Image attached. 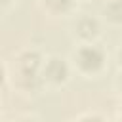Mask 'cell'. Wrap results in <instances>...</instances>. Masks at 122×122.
Masks as SVG:
<instances>
[{
  "label": "cell",
  "instance_id": "obj_5",
  "mask_svg": "<svg viewBox=\"0 0 122 122\" xmlns=\"http://www.w3.org/2000/svg\"><path fill=\"white\" fill-rule=\"evenodd\" d=\"M46 2H48V6L53 8V10H65V8H69V4H71V0H46Z\"/></svg>",
  "mask_w": 122,
  "mask_h": 122
},
{
  "label": "cell",
  "instance_id": "obj_9",
  "mask_svg": "<svg viewBox=\"0 0 122 122\" xmlns=\"http://www.w3.org/2000/svg\"><path fill=\"white\" fill-rule=\"evenodd\" d=\"M4 2H8V0H0V4H4Z\"/></svg>",
  "mask_w": 122,
  "mask_h": 122
},
{
  "label": "cell",
  "instance_id": "obj_8",
  "mask_svg": "<svg viewBox=\"0 0 122 122\" xmlns=\"http://www.w3.org/2000/svg\"><path fill=\"white\" fill-rule=\"evenodd\" d=\"M21 122H34V120H21Z\"/></svg>",
  "mask_w": 122,
  "mask_h": 122
},
{
  "label": "cell",
  "instance_id": "obj_3",
  "mask_svg": "<svg viewBox=\"0 0 122 122\" xmlns=\"http://www.w3.org/2000/svg\"><path fill=\"white\" fill-rule=\"evenodd\" d=\"M36 65H38V55H36V53H25V55L21 57V67L25 69V74H27V76H30V74L34 72Z\"/></svg>",
  "mask_w": 122,
  "mask_h": 122
},
{
  "label": "cell",
  "instance_id": "obj_6",
  "mask_svg": "<svg viewBox=\"0 0 122 122\" xmlns=\"http://www.w3.org/2000/svg\"><path fill=\"white\" fill-rule=\"evenodd\" d=\"M82 122H103L101 118H97V116H88V118H84Z\"/></svg>",
  "mask_w": 122,
  "mask_h": 122
},
{
  "label": "cell",
  "instance_id": "obj_1",
  "mask_svg": "<svg viewBox=\"0 0 122 122\" xmlns=\"http://www.w3.org/2000/svg\"><path fill=\"white\" fill-rule=\"evenodd\" d=\"M78 63L82 69L86 71H95L101 67L103 63V53L99 48H93V46H88V48H82L78 51Z\"/></svg>",
  "mask_w": 122,
  "mask_h": 122
},
{
  "label": "cell",
  "instance_id": "obj_4",
  "mask_svg": "<svg viewBox=\"0 0 122 122\" xmlns=\"http://www.w3.org/2000/svg\"><path fill=\"white\" fill-rule=\"evenodd\" d=\"M95 29H97V25H95V21H92V19H82V21L78 23V30H80L82 36H92V34L95 32Z\"/></svg>",
  "mask_w": 122,
  "mask_h": 122
},
{
  "label": "cell",
  "instance_id": "obj_2",
  "mask_svg": "<svg viewBox=\"0 0 122 122\" xmlns=\"http://www.w3.org/2000/svg\"><path fill=\"white\" fill-rule=\"evenodd\" d=\"M46 76L50 80H55V82L63 80L67 76V65L61 59H51L48 63V67H46Z\"/></svg>",
  "mask_w": 122,
  "mask_h": 122
},
{
  "label": "cell",
  "instance_id": "obj_7",
  "mask_svg": "<svg viewBox=\"0 0 122 122\" xmlns=\"http://www.w3.org/2000/svg\"><path fill=\"white\" fill-rule=\"evenodd\" d=\"M2 78H4V69H2V65H0V82H2Z\"/></svg>",
  "mask_w": 122,
  "mask_h": 122
}]
</instances>
